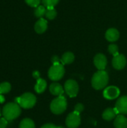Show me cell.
Here are the masks:
<instances>
[{"label": "cell", "mask_w": 127, "mask_h": 128, "mask_svg": "<svg viewBox=\"0 0 127 128\" xmlns=\"http://www.w3.org/2000/svg\"><path fill=\"white\" fill-rule=\"evenodd\" d=\"M109 82V75L105 70L96 72L91 79V85L96 90H101L106 87Z\"/></svg>", "instance_id": "6da1fadb"}, {"label": "cell", "mask_w": 127, "mask_h": 128, "mask_svg": "<svg viewBox=\"0 0 127 128\" xmlns=\"http://www.w3.org/2000/svg\"><path fill=\"white\" fill-rule=\"evenodd\" d=\"M21 113L20 106L16 103H9L2 110V115L7 121H12L19 116Z\"/></svg>", "instance_id": "7a4b0ae2"}, {"label": "cell", "mask_w": 127, "mask_h": 128, "mask_svg": "<svg viewBox=\"0 0 127 128\" xmlns=\"http://www.w3.org/2000/svg\"><path fill=\"white\" fill-rule=\"evenodd\" d=\"M37 99L35 95L31 93L27 92L15 98V103L19 104L22 108L24 109H31L36 104Z\"/></svg>", "instance_id": "3957f363"}, {"label": "cell", "mask_w": 127, "mask_h": 128, "mask_svg": "<svg viewBox=\"0 0 127 128\" xmlns=\"http://www.w3.org/2000/svg\"><path fill=\"white\" fill-rule=\"evenodd\" d=\"M67 106L66 98L61 95L58 97L57 98H55L50 104V110L52 113L55 115H60L63 113Z\"/></svg>", "instance_id": "277c9868"}, {"label": "cell", "mask_w": 127, "mask_h": 128, "mask_svg": "<svg viewBox=\"0 0 127 128\" xmlns=\"http://www.w3.org/2000/svg\"><path fill=\"white\" fill-rule=\"evenodd\" d=\"M64 68L61 63L53 64V65L49 68L48 71L49 78L52 81L60 80L64 75Z\"/></svg>", "instance_id": "5b68a950"}, {"label": "cell", "mask_w": 127, "mask_h": 128, "mask_svg": "<svg viewBox=\"0 0 127 128\" xmlns=\"http://www.w3.org/2000/svg\"><path fill=\"white\" fill-rule=\"evenodd\" d=\"M64 90L68 96L70 98H75L79 92V85L76 81L68 80L64 83Z\"/></svg>", "instance_id": "8992f818"}, {"label": "cell", "mask_w": 127, "mask_h": 128, "mask_svg": "<svg viewBox=\"0 0 127 128\" xmlns=\"http://www.w3.org/2000/svg\"><path fill=\"white\" fill-rule=\"evenodd\" d=\"M81 124L80 114L73 112L70 113L66 118V125L68 128H77Z\"/></svg>", "instance_id": "52a82bcc"}, {"label": "cell", "mask_w": 127, "mask_h": 128, "mask_svg": "<svg viewBox=\"0 0 127 128\" xmlns=\"http://www.w3.org/2000/svg\"><path fill=\"white\" fill-rule=\"evenodd\" d=\"M120 95V90L118 87L111 86L106 87L103 91V97L107 100H114Z\"/></svg>", "instance_id": "ba28073f"}, {"label": "cell", "mask_w": 127, "mask_h": 128, "mask_svg": "<svg viewBox=\"0 0 127 128\" xmlns=\"http://www.w3.org/2000/svg\"><path fill=\"white\" fill-rule=\"evenodd\" d=\"M115 110H116L118 114H127V96L121 97L117 100Z\"/></svg>", "instance_id": "9c48e42d"}, {"label": "cell", "mask_w": 127, "mask_h": 128, "mask_svg": "<svg viewBox=\"0 0 127 128\" xmlns=\"http://www.w3.org/2000/svg\"><path fill=\"white\" fill-rule=\"evenodd\" d=\"M94 63L95 67L99 70H105V68L107 65V58L103 54L99 53L95 56L94 58Z\"/></svg>", "instance_id": "30bf717a"}, {"label": "cell", "mask_w": 127, "mask_h": 128, "mask_svg": "<svg viewBox=\"0 0 127 128\" xmlns=\"http://www.w3.org/2000/svg\"><path fill=\"white\" fill-rule=\"evenodd\" d=\"M127 64V58L122 54H118L114 56L112 59V65L116 70H122L125 68Z\"/></svg>", "instance_id": "8fae6325"}, {"label": "cell", "mask_w": 127, "mask_h": 128, "mask_svg": "<svg viewBox=\"0 0 127 128\" xmlns=\"http://www.w3.org/2000/svg\"><path fill=\"white\" fill-rule=\"evenodd\" d=\"M47 21L43 18H40L34 25V30L38 34H42L47 29Z\"/></svg>", "instance_id": "7c38bea8"}, {"label": "cell", "mask_w": 127, "mask_h": 128, "mask_svg": "<svg viewBox=\"0 0 127 128\" xmlns=\"http://www.w3.org/2000/svg\"><path fill=\"white\" fill-rule=\"evenodd\" d=\"M120 37L119 32L114 28H109L106 32V38L109 42H115L118 40Z\"/></svg>", "instance_id": "4fadbf2b"}, {"label": "cell", "mask_w": 127, "mask_h": 128, "mask_svg": "<svg viewBox=\"0 0 127 128\" xmlns=\"http://www.w3.org/2000/svg\"><path fill=\"white\" fill-rule=\"evenodd\" d=\"M49 92H51L52 94H53L55 96L59 97V96L63 95L64 88H62V86L59 83L54 82V83L50 85V86H49Z\"/></svg>", "instance_id": "5bb4252c"}, {"label": "cell", "mask_w": 127, "mask_h": 128, "mask_svg": "<svg viewBox=\"0 0 127 128\" xmlns=\"http://www.w3.org/2000/svg\"><path fill=\"white\" fill-rule=\"evenodd\" d=\"M115 128H127V118L124 115H118L114 122Z\"/></svg>", "instance_id": "9a60e30c"}, {"label": "cell", "mask_w": 127, "mask_h": 128, "mask_svg": "<svg viewBox=\"0 0 127 128\" xmlns=\"http://www.w3.org/2000/svg\"><path fill=\"white\" fill-rule=\"evenodd\" d=\"M117 112L115 109L108 108L103 112V118L106 121H112L117 117Z\"/></svg>", "instance_id": "2e32d148"}, {"label": "cell", "mask_w": 127, "mask_h": 128, "mask_svg": "<svg viewBox=\"0 0 127 128\" xmlns=\"http://www.w3.org/2000/svg\"><path fill=\"white\" fill-rule=\"evenodd\" d=\"M46 86H47V83H46V80L40 78V79L37 80V83L34 86V90L37 93L41 94L46 90Z\"/></svg>", "instance_id": "e0dca14e"}, {"label": "cell", "mask_w": 127, "mask_h": 128, "mask_svg": "<svg viewBox=\"0 0 127 128\" xmlns=\"http://www.w3.org/2000/svg\"><path fill=\"white\" fill-rule=\"evenodd\" d=\"M74 58H75V56L73 52H67L62 56L61 60V63L63 64H71L72 62H73Z\"/></svg>", "instance_id": "ac0fdd59"}, {"label": "cell", "mask_w": 127, "mask_h": 128, "mask_svg": "<svg viewBox=\"0 0 127 128\" xmlns=\"http://www.w3.org/2000/svg\"><path fill=\"white\" fill-rule=\"evenodd\" d=\"M19 128H35V125L31 119L24 118L19 124Z\"/></svg>", "instance_id": "d6986e66"}, {"label": "cell", "mask_w": 127, "mask_h": 128, "mask_svg": "<svg viewBox=\"0 0 127 128\" xmlns=\"http://www.w3.org/2000/svg\"><path fill=\"white\" fill-rule=\"evenodd\" d=\"M45 15H46L47 19L53 20V19H55L56 17L57 12H56V10H55V9L54 8H46Z\"/></svg>", "instance_id": "ffe728a7"}, {"label": "cell", "mask_w": 127, "mask_h": 128, "mask_svg": "<svg viewBox=\"0 0 127 128\" xmlns=\"http://www.w3.org/2000/svg\"><path fill=\"white\" fill-rule=\"evenodd\" d=\"M46 10V9L45 8V6L39 5L38 7L36 8V9L34 10V15H35V16H37L38 18H41L43 15H45Z\"/></svg>", "instance_id": "44dd1931"}, {"label": "cell", "mask_w": 127, "mask_h": 128, "mask_svg": "<svg viewBox=\"0 0 127 128\" xmlns=\"http://www.w3.org/2000/svg\"><path fill=\"white\" fill-rule=\"evenodd\" d=\"M11 86L9 82H4L0 84V94H6L10 91Z\"/></svg>", "instance_id": "7402d4cb"}, {"label": "cell", "mask_w": 127, "mask_h": 128, "mask_svg": "<svg viewBox=\"0 0 127 128\" xmlns=\"http://www.w3.org/2000/svg\"><path fill=\"white\" fill-rule=\"evenodd\" d=\"M59 0H42V2L46 8H54L55 5H56L58 3Z\"/></svg>", "instance_id": "603a6c76"}, {"label": "cell", "mask_w": 127, "mask_h": 128, "mask_svg": "<svg viewBox=\"0 0 127 128\" xmlns=\"http://www.w3.org/2000/svg\"><path fill=\"white\" fill-rule=\"evenodd\" d=\"M108 50H109V52L114 56H116L119 54L118 53V46L116 44H110L109 46Z\"/></svg>", "instance_id": "cb8c5ba5"}, {"label": "cell", "mask_w": 127, "mask_h": 128, "mask_svg": "<svg viewBox=\"0 0 127 128\" xmlns=\"http://www.w3.org/2000/svg\"><path fill=\"white\" fill-rule=\"evenodd\" d=\"M25 1L28 5L31 7H34V8L38 7L40 3V0H25Z\"/></svg>", "instance_id": "d4e9b609"}, {"label": "cell", "mask_w": 127, "mask_h": 128, "mask_svg": "<svg viewBox=\"0 0 127 128\" xmlns=\"http://www.w3.org/2000/svg\"><path fill=\"white\" fill-rule=\"evenodd\" d=\"M84 110V106L82 104H77L74 107V112L80 114Z\"/></svg>", "instance_id": "484cf974"}, {"label": "cell", "mask_w": 127, "mask_h": 128, "mask_svg": "<svg viewBox=\"0 0 127 128\" xmlns=\"http://www.w3.org/2000/svg\"><path fill=\"white\" fill-rule=\"evenodd\" d=\"M7 125V120H6L4 118H0V128H6Z\"/></svg>", "instance_id": "4316f807"}, {"label": "cell", "mask_w": 127, "mask_h": 128, "mask_svg": "<svg viewBox=\"0 0 127 128\" xmlns=\"http://www.w3.org/2000/svg\"><path fill=\"white\" fill-rule=\"evenodd\" d=\"M62 127H58L53 124H46L44 125H43L40 128H61Z\"/></svg>", "instance_id": "83f0119b"}, {"label": "cell", "mask_w": 127, "mask_h": 128, "mask_svg": "<svg viewBox=\"0 0 127 128\" xmlns=\"http://www.w3.org/2000/svg\"><path fill=\"white\" fill-rule=\"evenodd\" d=\"M52 62L53 64H60L61 62V60L57 56H54L52 58Z\"/></svg>", "instance_id": "f1b7e54d"}, {"label": "cell", "mask_w": 127, "mask_h": 128, "mask_svg": "<svg viewBox=\"0 0 127 128\" xmlns=\"http://www.w3.org/2000/svg\"><path fill=\"white\" fill-rule=\"evenodd\" d=\"M33 76H34V78H35L37 80L40 79V73H39V71H37V70L34 71L33 72Z\"/></svg>", "instance_id": "f546056e"}, {"label": "cell", "mask_w": 127, "mask_h": 128, "mask_svg": "<svg viewBox=\"0 0 127 128\" xmlns=\"http://www.w3.org/2000/svg\"><path fill=\"white\" fill-rule=\"evenodd\" d=\"M4 101V98L1 95V94H0V104H2Z\"/></svg>", "instance_id": "4dcf8cb0"}, {"label": "cell", "mask_w": 127, "mask_h": 128, "mask_svg": "<svg viewBox=\"0 0 127 128\" xmlns=\"http://www.w3.org/2000/svg\"><path fill=\"white\" fill-rule=\"evenodd\" d=\"M0 116H1V111H0Z\"/></svg>", "instance_id": "1f68e13d"}, {"label": "cell", "mask_w": 127, "mask_h": 128, "mask_svg": "<svg viewBox=\"0 0 127 128\" xmlns=\"http://www.w3.org/2000/svg\"><path fill=\"white\" fill-rule=\"evenodd\" d=\"M63 128V127H62V128Z\"/></svg>", "instance_id": "d6a6232c"}]
</instances>
